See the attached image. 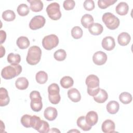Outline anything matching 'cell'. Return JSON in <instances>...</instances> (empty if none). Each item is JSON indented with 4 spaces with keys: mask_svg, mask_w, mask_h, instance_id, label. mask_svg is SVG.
<instances>
[{
    "mask_svg": "<svg viewBox=\"0 0 133 133\" xmlns=\"http://www.w3.org/2000/svg\"><path fill=\"white\" fill-rule=\"evenodd\" d=\"M66 53L64 49H60L56 51L54 54V58L59 61H62L65 59Z\"/></svg>",
    "mask_w": 133,
    "mask_h": 133,
    "instance_id": "836d02e7",
    "label": "cell"
},
{
    "mask_svg": "<svg viewBox=\"0 0 133 133\" xmlns=\"http://www.w3.org/2000/svg\"><path fill=\"white\" fill-rule=\"evenodd\" d=\"M10 98L6 89L3 87L0 88V106L4 107L8 104Z\"/></svg>",
    "mask_w": 133,
    "mask_h": 133,
    "instance_id": "9a60e30c",
    "label": "cell"
},
{
    "mask_svg": "<svg viewBox=\"0 0 133 133\" xmlns=\"http://www.w3.org/2000/svg\"><path fill=\"white\" fill-rule=\"evenodd\" d=\"M59 44V38L55 34H50L45 36L42 40L43 47L47 50H50L57 47Z\"/></svg>",
    "mask_w": 133,
    "mask_h": 133,
    "instance_id": "ba28073f",
    "label": "cell"
},
{
    "mask_svg": "<svg viewBox=\"0 0 133 133\" xmlns=\"http://www.w3.org/2000/svg\"><path fill=\"white\" fill-rule=\"evenodd\" d=\"M60 88L56 83H52L48 87V98L49 101L54 104H58L61 99L59 94Z\"/></svg>",
    "mask_w": 133,
    "mask_h": 133,
    "instance_id": "8992f818",
    "label": "cell"
},
{
    "mask_svg": "<svg viewBox=\"0 0 133 133\" xmlns=\"http://www.w3.org/2000/svg\"><path fill=\"white\" fill-rule=\"evenodd\" d=\"M94 18L89 14H85L81 18V23L85 28H88L92 24L94 23Z\"/></svg>",
    "mask_w": 133,
    "mask_h": 133,
    "instance_id": "484cf974",
    "label": "cell"
},
{
    "mask_svg": "<svg viewBox=\"0 0 133 133\" xmlns=\"http://www.w3.org/2000/svg\"><path fill=\"white\" fill-rule=\"evenodd\" d=\"M74 84V81L73 78L69 76H65L63 77L60 80L61 86L65 89L69 88L71 87Z\"/></svg>",
    "mask_w": 133,
    "mask_h": 133,
    "instance_id": "4316f807",
    "label": "cell"
},
{
    "mask_svg": "<svg viewBox=\"0 0 133 133\" xmlns=\"http://www.w3.org/2000/svg\"><path fill=\"white\" fill-rule=\"evenodd\" d=\"M21 72L22 66L20 64H11L2 69L1 76L5 79H10L19 75Z\"/></svg>",
    "mask_w": 133,
    "mask_h": 133,
    "instance_id": "7a4b0ae2",
    "label": "cell"
},
{
    "mask_svg": "<svg viewBox=\"0 0 133 133\" xmlns=\"http://www.w3.org/2000/svg\"><path fill=\"white\" fill-rule=\"evenodd\" d=\"M115 125L114 122L111 119H106L104 121L101 125V129L104 133L114 132Z\"/></svg>",
    "mask_w": 133,
    "mask_h": 133,
    "instance_id": "4fadbf2b",
    "label": "cell"
},
{
    "mask_svg": "<svg viewBox=\"0 0 133 133\" xmlns=\"http://www.w3.org/2000/svg\"><path fill=\"white\" fill-rule=\"evenodd\" d=\"M1 33V44H3L5 41L6 38V33L5 31L3 30H1L0 31Z\"/></svg>",
    "mask_w": 133,
    "mask_h": 133,
    "instance_id": "ab89813d",
    "label": "cell"
},
{
    "mask_svg": "<svg viewBox=\"0 0 133 133\" xmlns=\"http://www.w3.org/2000/svg\"><path fill=\"white\" fill-rule=\"evenodd\" d=\"M15 85L17 88L20 90L26 89L29 86V81L24 77H20L17 79L15 82Z\"/></svg>",
    "mask_w": 133,
    "mask_h": 133,
    "instance_id": "603a6c76",
    "label": "cell"
},
{
    "mask_svg": "<svg viewBox=\"0 0 133 133\" xmlns=\"http://www.w3.org/2000/svg\"><path fill=\"white\" fill-rule=\"evenodd\" d=\"M108 59L107 54L102 51H98L96 52L92 56V61L94 63L98 65H101L104 64Z\"/></svg>",
    "mask_w": 133,
    "mask_h": 133,
    "instance_id": "30bf717a",
    "label": "cell"
},
{
    "mask_svg": "<svg viewBox=\"0 0 133 133\" xmlns=\"http://www.w3.org/2000/svg\"><path fill=\"white\" fill-rule=\"evenodd\" d=\"M31 99L30 107L31 109L34 112L40 111L43 108L42 98L40 93L36 90L32 91L30 94Z\"/></svg>",
    "mask_w": 133,
    "mask_h": 133,
    "instance_id": "5b68a950",
    "label": "cell"
},
{
    "mask_svg": "<svg viewBox=\"0 0 133 133\" xmlns=\"http://www.w3.org/2000/svg\"><path fill=\"white\" fill-rule=\"evenodd\" d=\"M18 15L20 16H25L30 12V8L27 5L25 4H20L17 9Z\"/></svg>",
    "mask_w": 133,
    "mask_h": 133,
    "instance_id": "1f68e13d",
    "label": "cell"
},
{
    "mask_svg": "<svg viewBox=\"0 0 133 133\" xmlns=\"http://www.w3.org/2000/svg\"><path fill=\"white\" fill-rule=\"evenodd\" d=\"M68 96L69 99L74 102H79L81 99V95L79 91L74 88H71L68 91Z\"/></svg>",
    "mask_w": 133,
    "mask_h": 133,
    "instance_id": "2e32d148",
    "label": "cell"
},
{
    "mask_svg": "<svg viewBox=\"0 0 133 133\" xmlns=\"http://www.w3.org/2000/svg\"><path fill=\"white\" fill-rule=\"evenodd\" d=\"M40 133H47L49 131V126L48 122L44 120H42L39 127L37 130Z\"/></svg>",
    "mask_w": 133,
    "mask_h": 133,
    "instance_id": "8d00e7d4",
    "label": "cell"
},
{
    "mask_svg": "<svg viewBox=\"0 0 133 133\" xmlns=\"http://www.w3.org/2000/svg\"><path fill=\"white\" fill-rule=\"evenodd\" d=\"M16 43L18 47L21 49H24L27 48L29 47L30 44V41L28 37L23 36H21L18 37Z\"/></svg>",
    "mask_w": 133,
    "mask_h": 133,
    "instance_id": "d4e9b609",
    "label": "cell"
},
{
    "mask_svg": "<svg viewBox=\"0 0 133 133\" xmlns=\"http://www.w3.org/2000/svg\"><path fill=\"white\" fill-rule=\"evenodd\" d=\"M85 10L88 11L92 10L95 8V3L92 0H86L83 4Z\"/></svg>",
    "mask_w": 133,
    "mask_h": 133,
    "instance_id": "f35d334b",
    "label": "cell"
},
{
    "mask_svg": "<svg viewBox=\"0 0 133 133\" xmlns=\"http://www.w3.org/2000/svg\"><path fill=\"white\" fill-rule=\"evenodd\" d=\"M75 6V2L73 0H65L63 4V8L65 10H72Z\"/></svg>",
    "mask_w": 133,
    "mask_h": 133,
    "instance_id": "74e56055",
    "label": "cell"
},
{
    "mask_svg": "<svg viewBox=\"0 0 133 133\" xmlns=\"http://www.w3.org/2000/svg\"><path fill=\"white\" fill-rule=\"evenodd\" d=\"M108 112L111 114H116L119 109V104L118 102L113 100L108 102L106 107Z\"/></svg>",
    "mask_w": 133,
    "mask_h": 133,
    "instance_id": "7402d4cb",
    "label": "cell"
},
{
    "mask_svg": "<svg viewBox=\"0 0 133 133\" xmlns=\"http://www.w3.org/2000/svg\"><path fill=\"white\" fill-rule=\"evenodd\" d=\"M117 2V0H99L98 1V7L102 9H104L113 5Z\"/></svg>",
    "mask_w": 133,
    "mask_h": 133,
    "instance_id": "e575fe53",
    "label": "cell"
},
{
    "mask_svg": "<svg viewBox=\"0 0 133 133\" xmlns=\"http://www.w3.org/2000/svg\"><path fill=\"white\" fill-rule=\"evenodd\" d=\"M76 123L77 126L84 131H88L91 129L92 126L87 124L86 121L85 116H81L79 117L77 119Z\"/></svg>",
    "mask_w": 133,
    "mask_h": 133,
    "instance_id": "cb8c5ba5",
    "label": "cell"
},
{
    "mask_svg": "<svg viewBox=\"0 0 133 133\" xmlns=\"http://www.w3.org/2000/svg\"><path fill=\"white\" fill-rule=\"evenodd\" d=\"M42 56V50L37 46H33L29 48L28 51L26 61L30 65L37 64L40 61Z\"/></svg>",
    "mask_w": 133,
    "mask_h": 133,
    "instance_id": "3957f363",
    "label": "cell"
},
{
    "mask_svg": "<svg viewBox=\"0 0 133 133\" xmlns=\"http://www.w3.org/2000/svg\"><path fill=\"white\" fill-rule=\"evenodd\" d=\"M86 121L88 125L93 126L97 124L98 120V116L95 111H89L85 116Z\"/></svg>",
    "mask_w": 133,
    "mask_h": 133,
    "instance_id": "5bb4252c",
    "label": "cell"
},
{
    "mask_svg": "<svg viewBox=\"0 0 133 133\" xmlns=\"http://www.w3.org/2000/svg\"><path fill=\"white\" fill-rule=\"evenodd\" d=\"M88 29L90 34L94 35H99L103 31V26L99 23H94Z\"/></svg>",
    "mask_w": 133,
    "mask_h": 133,
    "instance_id": "d6986e66",
    "label": "cell"
},
{
    "mask_svg": "<svg viewBox=\"0 0 133 133\" xmlns=\"http://www.w3.org/2000/svg\"><path fill=\"white\" fill-rule=\"evenodd\" d=\"M99 79L94 74L89 75L86 79L85 83L87 86V93L91 96H96L99 91Z\"/></svg>",
    "mask_w": 133,
    "mask_h": 133,
    "instance_id": "6da1fadb",
    "label": "cell"
},
{
    "mask_svg": "<svg viewBox=\"0 0 133 133\" xmlns=\"http://www.w3.org/2000/svg\"><path fill=\"white\" fill-rule=\"evenodd\" d=\"M131 39L130 35L127 32H122L117 37V42L119 45L122 46L127 45Z\"/></svg>",
    "mask_w": 133,
    "mask_h": 133,
    "instance_id": "ac0fdd59",
    "label": "cell"
},
{
    "mask_svg": "<svg viewBox=\"0 0 133 133\" xmlns=\"http://www.w3.org/2000/svg\"><path fill=\"white\" fill-rule=\"evenodd\" d=\"M21 124L26 128L32 127V115L29 114L23 115L21 118Z\"/></svg>",
    "mask_w": 133,
    "mask_h": 133,
    "instance_id": "d6a6232c",
    "label": "cell"
},
{
    "mask_svg": "<svg viewBox=\"0 0 133 133\" xmlns=\"http://www.w3.org/2000/svg\"><path fill=\"white\" fill-rule=\"evenodd\" d=\"M131 95L127 92H123L119 96V101L123 104H127L130 103L132 101Z\"/></svg>",
    "mask_w": 133,
    "mask_h": 133,
    "instance_id": "f546056e",
    "label": "cell"
},
{
    "mask_svg": "<svg viewBox=\"0 0 133 133\" xmlns=\"http://www.w3.org/2000/svg\"><path fill=\"white\" fill-rule=\"evenodd\" d=\"M108 98V95L107 92L103 89H100L99 92L95 96H94V100L99 103H102L105 102Z\"/></svg>",
    "mask_w": 133,
    "mask_h": 133,
    "instance_id": "ffe728a7",
    "label": "cell"
},
{
    "mask_svg": "<svg viewBox=\"0 0 133 133\" xmlns=\"http://www.w3.org/2000/svg\"><path fill=\"white\" fill-rule=\"evenodd\" d=\"M44 115L46 119L49 121H52L57 118L58 112L55 108L52 107H48L45 110Z\"/></svg>",
    "mask_w": 133,
    "mask_h": 133,
    "instance_id": "7c38bea8",
    "label": "cell"
},
{
    "mask_svg": "<svg viewBox=\"0 0 133 133\" xmlns=\"http://www.w3.org/2000/svg\"><path fill=\"white\" fill-rule=\"evenodd\" d=\"M46 22V20L43 16L37 15L33 17L29 23V27L32 30H36L43 28Z\"/></svg>",
    "mask_w": 133,
    "mask_h": 133,
    "instance_id": "9c48e42d",
    "label": "cell"
},
{
    "mask_svg": "<svg viewBox=\"0 0 133 133\" xmlns=\"http://www.w3.org/2000/svg\"><path fill=\"white\" fill-rule=\"evenodd\" d=\"M7 61L11 64H18L21 61V57L19 54L10 53L7 56Z\"/></svg>",
    "mask_w": 133,
    "mask_h": 133,
    "instance_id": "f1b7e54d",
    "label": "cell"
},
{
    "mask_svg": "<svg viewBox=\"0 0 133 133\" xmlns=\"http://www.w3.org/2000/svg\"><path fill=\"white\" fill-rule=\"evenodd\" d=\"M5 54V48L1 45V58L3 57Z\"/></svg>",
    "mask_w": 133,
    "mask_h": 133,
    "instance_id": "60d3db41",
    "label": "cell"
},
{
    "mask_svg": "<svg viewBox=\"0 0 133 133\" xmlns=\"http://www.w3.org/2000/svg\"><path fill=\"white\" fill-rule=\"evenodd\" d=\"M30 4V8L33 12H39L43 8V3L40 0H28Z\"/></svg>",
    "mask_w": 133,
    "mask_h": 133,
    "instance_id": "e0dca14e",
    "label": "cell"
},
{
    "mask_svg": "<svg viewBox=\"0 0 133 133\" xmlns=\"http://www.w3.org/2000/svg\"><path fill=\"white\" fill-rule=\"evenodd\" d=\"M129 10V6L125 2H120L116 6L115 11L117 14L121 16H125L127 14Z\"/></svg>",
    "mask_w": 133,
    "mask_h": 133,
    "instance_id": "44dd1931",
    "label": "cell"
},
{
    "mask_svg": "<svg viewBox=\"0 0 133 133\" xmlns=\"http://www.w3.org/2000/svg\"><path fill=\"white\" fill-rule=\"evenodd\" d=\"M2 18L6 21H12L16 18V15L14 11L11 10H7L2 14Z\"/></svg>",
    "mask_w": 133,
    "mask_h": 133,
    "instance_id": "4dcf8cb0",
    "label": "cell"
},
{
    "mask_svg": "<svg viewBox=\"0 0 133 133\" xmlns=\"http://www.w3.org/2000/svg\"><path fill=\"white\" fill-rule=\"evenodd\" d=\"M101 45L104 49L108 51H111L113 50L115 46L114 38L112 36H106L103 38Z\"/></svg>",
    "mask_w": 133,
    "mask_h": 133,
    "instance_id": "8fae6325",
    "label": "cell"
},
{
    "mask_svg": "<svg viewBox=\"0 0 133 133\" xmlns=\"http://www.w3.org/2000/svg\"><path fill=\"white\" fill-rule=\"evenodd\" d=\"M35 79L37 83L39 84H44L48 79V75L45 72L40 71L36 74Z\"/></svg>",
    "mask_w": 133,
    "mask_h": 133,
    "instance_id": "83f0119b",
    "label": "cell"
},
{
    "mask_svg": "<svg viewBox=\"0 0 133 133\" xmlns=\"http://www.w3.org/2000/svg\"><path fill=\"white\" fill-rule=\"evenodd\" d=\"M103 22L110 30H114L117 29L119 25V19L111 12L104 13L102 17Z\"/></svg>",
    "mask_w": 133,
    "mask_h": 133,
    "instance_id": "277c9868",
    "label": "cell"
},
{
    "mask_svg": "<svg viewBox=\"0 0 133 133\" xmlns=\"http://www.w3.org/2000/svg\"><path fill=\"white\" fill-rule=\"evenodd\" d=\"M71 35L75 39L81 38L83 35V30L78 26L73 27L71 30Z\"/></svg>",
    "mask_w": 133,
    "mask_h": 133,
    "instance_id": "d590c367",
    "label": "cell"
},
{
    "mask_svg": "<svg viewBox=\"0 0 133 133\" xmlns=\"http://www.w3.org/2000/svg\"><path fill=\"white\" fill-rule=\"evenodd\" d=\"M46 12L48 17L53 20H57L61 17L60 5L58 3L54 2L49 4L46 8Z\"/></svg>",
    "mask_w": 133,
    "mask_h": 133,
    "instance_id": "52a82bcc",
    "label": "cell"
}]
</instances>
